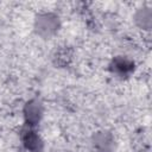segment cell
<instances>
[{"label":"cell","mask_w":152,"mask_h":152,"mask_svg":"<svg viewBox=\"0 0 152 152\" xmlns=\"http://www.w3.org/2000/svg\"><path fill=\"white\" fill-rule=\"evenodd\" d=\"M134 21L140 28L150 30L152 25V10L150 7L139 8L134 14Z\"/></svg>","instance_id":"6"},{"label":"cell","mask_w":152,"mask_h":152,"mask_svg":"<svg viewBox=\"0 0 152 152\" xmlns=\"http://www.w3.org/2000/svg\"><path fill=\"white\" fill-rule=\"evenodd\" d=\"M52 59L53 63L59 68L68 66L72 61V50L68 46H61L55 51Z\"/></svg>","instance_id":"7"},{"label":"cell","mask_w":152,"mask_h":152,"mask_svg":"<svg viewBox=\"0 0 152 152\" xmlns=\"http://www.w3.org/2000/svg\"><path fill=\"white\" fill-rule=\"evenodd\" d=\"M20 139H21V142H23L25 150L28 152H42V150L44 147V142H43L40 135L36 132V129L33 127L25 126L21 129Z\"/></svg>","instance_id":"2"},{"label":"cell","mask_w":152,"mask_h":152,"mask_svg":"<svg viewBox=\"0 0 152 152\" xmlns=\"http://www.w3.org/2000/svg\"><path fill=\"white\" fill-rule=\"evenodd\" d=\"M23 113H24V119H25V126L34 128L42 119L43 106H42L40 101L32 99L26 102V104L24 106Z\"/></svg>","instance_id":"3"},{"label":"cell","mask_w":152,"mask_h":152,"mask_svg":"<svg viewBox=\"0 0 152 152\" xmlns=\"http://www.w3.org/2000/svg\"><path fill=\"white\" fill-rule=\"evenodd\" d=\"M59 18L52 12L39 13L34 19V31L42 38H50L57 33L59 28Z\"/></svg>","instance_id":"1"},{"label":"cell","mask_w":152,"mask_h":152,"mask_svg":"<svg viewBox=\"0 0 152 152\" xmlns=\"http://www.w3.org/2000/svg\"><path fill=\"white\" fill-rule=\"evenodd\" d=\"M109 69L112 70L113 74L124 77V76H128L134 70V63H133V61L128 59L127 57L118 56L112 61Z\"/></svg>","instance_id":"5"},{"label":"cell","mask_w":152,"mask_h":152,"mask_svg":"<svg viewBox=\"0 0 152 152\" xmlns=\"http://www.w3.org/2000/svg\"><path fill=\"white\" fill-rule=\"evenodd\" d=\"M91 145L95 152H114V138L110 133L102 131L94 134L91 139Z\"/></svg>","instance_id":"4"}]
</instances>
